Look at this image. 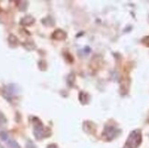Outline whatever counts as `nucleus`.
Segmentation results:
<instances>
[{
  "instance_id": "f257e3e1",
  "label": "nucleus",
  "mask_w": 149,
  "mask_h": 148,
  "mask_svg": "<svg viewBox=\"0 0 149 148\" xmlns=\"http://www.w3.org/2000/svg\"><path fill=\"white\" fill-rule=\"evenodd\" d=\"M142 141V134L140 130H134L133 131L130 135L128 136L125 147L126 148H137Z\"/></svg>"
},
{
  "instance_id": "f03ea898",
  "label": "nucleus",
  "mask_w": 149,
  "mask_h": 148,
  "mask_svg": "<svg viewBox=\"0 0 149 148\" xmlns=\"http://www.w3.org/2000/svg\"><path fill=\"white\" fill-rule=\"evenodd\" d=\"M45 134V128L40 121L34 123V135L37 139H41Z\"/></svg>"
},
{
  "instance_id": "7ed1b4c3",
  "label": "nucleus",
  "mask_w": 149,
  "mask_h": 148,
  "mask_svg": "<svg viewBox=\"0 0 149 148\" xmlns=\"http://www.w3.org/2000/svg\"><path fill=\"white\" fill-rule=\"evenodd\" d=\"M6 141H8V145L9 146V148H20L16 141L12 140V139H8Z\"/></svg>"
},
{
  "instance_id": "20e7f679",
  "label": "nucleus",
  "mask_w": 149,
  "mask_h": 148,
  "mask_svg": "<svg viewBox=\"0 0 149 148\" xmlns=\"http://www.w3.org/2000/svg\"><path fill=\"white\" fill-rule=\"evenodd\" d=\"M26 148H36V146H35V145L32 143V142H28Z\"/></svg>"
},
{
  "instance_id": "39448f33",
  "label": "nucleus",
  "mask_w": 149,
  "mask_h": 148,
  "mask_svg": "<svg viewBox=\"0 0 149 148\" xmlns=\"http://www.w3.org/2000/svg\"><path fill=\"white\" fill-rule=\"evenodd\" d=\"M47 148H58V146H57L56 145H53V144H52V145H49Z\"/></svg>"
}]
</instances>
